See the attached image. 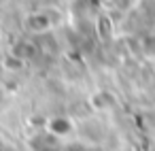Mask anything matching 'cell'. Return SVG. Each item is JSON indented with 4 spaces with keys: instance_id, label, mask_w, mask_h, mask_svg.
Instances as JSON below:
<instances>
[{
    "instance_id": "obj_3",
    "label": "cell",
    "mask_w": 155,
    "mask_h": 151,
    "mask_svg": "<svg viewBox=\"0 0 155 151\" xmlns=\"http://www.w3.org/2000/svg\"><path fill=\"white\" fill-rule=\"evenodd\" d=\"M0 39H2V28H0Z\"/></svg>"
},
{
    "instance_id": "obj_2",
    "label": "cell",
    "mask_w": 155,
    "mask_h": 151,
    "mask_svg": "<svg viewBox=\"0 0 155 151\" xmlns=\"http://www.w3.org/2000/svg\"><path fill=\"white\" fill-rule=\"evenodd\" d=\"M110 5L119 11H130L134 5H136V0H110Z\"/></svg>"
},
{
    "instance_id": "obj_1",
    "label": "cell",
    "mask_w": 155,
    "mask_h": 151,
    "mask_svg": "<svg viewBox=\"0 0 155 151\" xmlns=\"http://www.w3.org/2000/svg\"><path fill=\"white\" fill-rule=\"evenodd\" d=\"M140 51L144 53V58L155 60V32H153V34H147V36L140 41Z\"/></svg>"
}]
</instances>
